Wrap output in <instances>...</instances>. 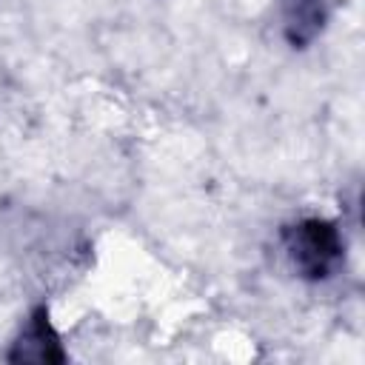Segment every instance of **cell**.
<instances>
[{"mask_svg": "<svg viewBox=\"0 0 365 365\" xmlns=\"http://www.w3.org/2000/svg\"><path fill=\"white\" fill-rule=\"evenodd\" d=\"M279 237L291 268L308 282L331 279L345 262V240L331 220L305 217L282 225Z\"/></svg>", "mask_w": 365, "mask_h": 365, "instance_id": "obj_1", "label": "cell"}, {"mask_svg": "<svg viewBox=\"0 0 365 365\" xmlns=\"http://www.w3.org/2000/svg\"><path fill=\"white\" fill-rule=\"evenodd\" d=\"M9 362L20 365V362H37V365H63L68 356L63 351V342L48 319V308L46 305H37L26 325L20 328L17 339L11 342L9 354H6Z\"/></svg>", "mask_w": 365, "mask_h": 365, "instance_id": "obj_2", "label": "cell"}, {"mask_svg": "<svg viewBox=\"0 0 365 365\" xmlns=\"http://www.w3.org/2000/svg\"><path fill=\"white\" fill-rule=\"evenodd\" d=\"M325 11L319 0H288L285 3V40L294 48H305L322 29Z\"/></svg>", "mask_w": 365, "mask_h": 365, "instance_id": "obj_3", "label": "cell"}]
</instances>
